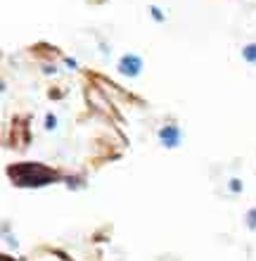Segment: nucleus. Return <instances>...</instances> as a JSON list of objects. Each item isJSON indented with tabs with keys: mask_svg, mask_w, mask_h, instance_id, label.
<instances>
[{
	"mask_svg": "<svg viewBox=\"0 0 256 261\" xmlns=\"http://www.w3.org/2000/svg\"><path fill=\"white\" fill-rule=\"evenodd\" d=\"M10 178L14 180V186L21 188H41L48 183H55L57 173L50 171L48 166L34 164V162H24V164L10 166Z\"/></svg>",
	"mask_w": 256,
	"mask_h": 261,
	"instance_id": "obj_1",
	"label": "nucleus"
},
{
	"mask_svg": "<svg viewBox=\"0 0 256 261\" xmlns=\"http://www.w3.org/2000/svg\"><path fill=\"white\" fill-rule=\"evenodd\" d=\"M159 140L164 147H176V145L180 143V130L176 128V126H164V128L159 130Z\"/></svg>",
	"mask_w": 256,
	"mask_h": 261,
	"instance_id": "obj_2",
	"label": "nucleus"
},
{
	"mask_svg": "<svg viewBox=\"0 0 256 261\" xmlns=\"http://www.w3.org/2000/svg\"><path fill=\"white\" fill-rule=\"evenodd\" d=\"M140 67H143V62H140V57H135V55H126L124 60H121V64H119L121 74H126V76H138Z\"/></svg>",
	"mask_w": 256,
	"mask_h": 261,
	"instance_id": "obj_3",
	"label": "nucleus"
},
{
	"mask_svg": "<svg viewBox=\"0 0 256 261\" xmlns=\"http://www.w3.org/2000/svg\"><path fill=\"white\" fill-rule=\"evenodd\" d=\"M242 55H244V60H249V62H256V45H247Z\"/></svg>",
	"mask_w": 256,
	"mask_h": 261,
	"instance_id": "obj_4",
	"label": "nucleus"
},
{
	"mask_svg": "<svg viewBox=\"0 0 256 261\" xmlns=\"http://www.w3.org/2000/svg\"><path fill=\"white\" fill-rule=\"evenodd\" d=\"M247 226H249L251 230H256V209H251V212L247 214Z\"/></svg>",
	"mask_w": 256,
	"mask_h": 261,
	"instance_id": "obj_5",
	"label": "nucleus"
},
{
	"mask_svg": "<svg viewBox=\"0 0 256 261\" xmlns=\"http://www.w3.org/2000/svg\"><path fill=\"white\" fill-rule=\"evenodd\" d=\"M240 188H242V186H240V180H230V190H233V193H240Z\"/></svg>",
	"mask_w": 256,
	"mask_h": 261,
	"instance_id": "obj_6",
	"label": "nucleus"
},
{
	"mask_svg": "<svg viewBox=\"0 0 256 261\" xmlns=\"http://www.w3.org/2000/svg\"><path fill=\"white\" fill-rule=\"evenodd\" d=\"M55 124H57L55 119H52V117H48V128H55Z\"/></svg>",
	"mask_w": 256,
	"mask_h": 261,
	"instance_id": "obj_7",
	"label": "nucleus"
}]
</instances>
